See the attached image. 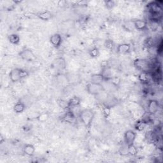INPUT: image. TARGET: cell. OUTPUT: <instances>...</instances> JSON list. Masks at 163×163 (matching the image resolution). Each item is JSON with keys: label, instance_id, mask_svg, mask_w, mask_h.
<instances>
[{"label": "cell", "instance_id": "27", "mask_svg": "<svg viewBox=\"0 0 163 163\" xmlns=\"http://www.w3.org/2000/svg\"><path fill=\"white\" fill-rule=\"evenodd\" d=\"M146 125L147 124L145 122H143L142 121H138V122L136 123L135 129H137V130H138V131H142L143 130H144Z\"/></svg>", "mask_w": 163, "mask_h": 163}, {"label": "cell", "instance_id": "26", "mask_svg": "<svg viewBox=\"0 0 163 163\" xmlns=\"http://www.w3.org/2000/svg\"><path fill=\"white\" fill-rule=\"evenodd\" d=\"M114 42L112 40L110 39H108L106 40L104 42V46L106 48L108 49V50H112L114 47Z\"/></svg>", "mask_w": 163, "mask_h": 163}, {"label": "cell", "instance_id": "11", "mask_svg": "<svg viewBox=\"0 0 163 163\" xmlns=\"http://www.w3.org/2000/svg\"><path fill=\"white\" fill-rule=\"evenodd\" d=\"M131 45L129 43H121L117 47V52L121 54H126L131 52Z\"/></svg>", "mask_w": 163, "mask_h": 163}, {"label": "cell", "instance_id": "12", "mask_svg": "<svg viewBox=\"0 0 163 163\" xmlns=\"http://www.w3.org/2000/svg\"><path fill=\"white\" fill-rule=\"evenodd\" d=\"M53 66L58 70H64L66 68V62L63 58H58L53 61Z\"/></svg>", "mask_w": 163, "mask_h": 163}, {"label": "cell", "instance_id": "20", "mask_svg": "<svg viewBox=\"0 0 163 163\" xmlns=\"http://www.w3.org/2000/svg\"><path fill=\"white\" fill-rule=\"evenodd\" d=\"M8 41L13 45H19L20 42V38L17 34H11L8 36Z\"/></svg>", "mask_w": 163, "mask_h": 163}, {"label": "cell", "instance_id": "32", "mask_svg": "<svg viewBox=\"0 0 163 163\" xmlns=\"http://www.w3.org/2000/svg\"><path fill=\"white\" fill-rule=\"evenodd\" d=\"M86 4H87V2L86 1H80L78 2V5H82V6H84V5H86Z\"/></svg>", "mask_w": 163, "mask_h": 163}, {"label": "cell", "instance_id": "14", "mask_svg": "<svg viewBox=\"0 0 163 163\" xmlns=\"http://www.w3.org/2000/svg\"><path fill=\"white\" fill-rule=\"evenodd\" d=\"M100 73L103 75L105 82L110 80L114 77L112 76V71L109 66L102 68L101 72Z\"/></svg>", "mask_w": 163, "mask_h": 163}, {"label": "cell", "instance_id": "7", "mask_svg": "<svg viewBox=\"0 0 163 163\" xmlns=\"http://www.w3.org/2000/svg\"><path fill=\"white\" fill-rule=\"evenodd\" d=\"M159 107H160V104L157 100L150 99L148 102V105H147L148 114H149L150 115L155 114L158 112Z\"/></svg>", "mask_w": 163, "mask_h": 163}, {"label": "cell", "instance_id": "25", "mask_svg": "<svg viewBox=\"0 0 163 163\" xmlns=\"http://www.w3.org/2000/svg\"><path fill=\"white\" fill-rule=\"evenodd\" d=\"M128 152L129 155L132 156H136L138 154V149L134 144L128 146Z\"/></svg>", "mask_w": 163, "mask_h": 163}, {"label": "cell", "instance_id": "17", "mask_svg": "<svg viewBox=\"0 0 163 163\" xmlns=\"http://www.w3.org/2000/svg\"><path fill=\"white\" fill-rule=\"evenodd\" d=\"M37 16L40 19L43 21H48L52 18V14L48 10H45L40 12L37 14Z\"/></svg>", "mask_w": 163, "mask_h": 163}, {"label": "cell", "instance_id": "23", "mask_svg": "<svg viewBox=\"0 0 163 163\" xmlns=\"http://www.w3.org/2000/svg\"><path fill=\"white\" fill-rule=\"evenodd\" d=\"M49 118V114L47 112H43L37 117V120L40 122H46Z\"/></svg>", "mask_w": 163, "mask_h": 163}, {"label": "cell", "instance_id": "9", "mask_svg": "<svg viewBox=\"0 0 163 163\" xmlns=\"http://www.w3.org/2000/svg\"><path fill=\"white\" fill-rule=\"evenodd\" d=\"M50 42L53 47L58 48L62 44L63 38L60 34L55 33L50 37Z\"/></svg>", "mask_w": 163, "mask_h": 163}, {"label": "cell", "instance_id": "15", "mask_svg": "<svg viewBox=\"0 0 163 163\" xmlns=\"http://www.w3.org/2000/svg\"><path fill=\"white\" fill-rule=\"evenodd\" d=\"M81 103V99L78 96H73L70 100H68V108L69 110L72 108H76L80 106Z\"/></svg>", "mask_w": 163, "mask_h": 163}, {"label": "cell", "instance_id": "13", "mask_svg": "<svg viewBox=\"0 0 163 163\" xmlns=\"http://www.w3.org/2000/svg\"><path fill=\"white\" fill-rule=\"evenodd\" d=\"M151 78V74L149 71H141L138 75V80L143 84H148Z\"/></svg>", "mask_w": 163, "mask_h": 163}, {"label": "cell", "instance_id": "18", "mask_svg": "<svg viewBox=\"0 0 163 163\" xmlns=\"http://www.w3.org/2000/svg\"><path fill=\"white\" fill-rule=\"evenodd\" d=\"M25 104L22 101L17 102L14 106V111L16 114L22 113L25 110Z\"/></svg>", "mask_w": 163, "mask_h": 163}, {"label": "cell", "instance_id": "31", "mask_svg": "<svg viewBox=\"0 0 163 163\" xmlns=\"http://www.w3.org/2000/svg\"><path fill=\"white\" fill-rule=\"evenodd\" d=\"M154 137V133L152 131H149L147 132L146 134V138L150 141V140H153Z\"/></svg>", "mask_w": 163, "mask_h": 163}, {"label": "cell", "instance_id": "19", "mask_svg": "<svg viewBox=\"0 0 163 163\" xmlns=\"http://www.w3.org/2000/svg\"><path fill=\"white\" fill-rule=\"evenodd\" d=\"M91 82H94V83L103 84V82H105V80H104L103 75L101 73H98V74L93 75L91 76Z\"/></svg>", "mask_w": 163, "mask_h": 163}, {"label": "cell", "instance_id": "1", "mask_svg": "<svg viewBox=\"0 0 163 163\" xmlns=\"http://www.w3.org/2000/svg\"><path fill=\"white\" fill-rule=\"evenodd\" d=\"M94 117L95 114L91 109H84L79 114V117L82 123L87 128L91 127Z\"/></svg>", "mask_w": 163, "mask_h": 163}, {"label": "cell", "instance_id": "4", "mask_svg": "<svg viewBox=\"0 0 163 163\" xmlns=\"http://www.w3.org/2000/svg\"><path fill=\"white\" fill-rule=\"evenodd\" d=\"M134 67L141 71H149L150 64L149 61L143 59H137L133 62Z\"/></svg>", "mask_w": 163, "mask_h": 163}, {"label": "cell", "instance_id": "24", "mask_svg": "<svg viewBox=\"0 0 163 163\" xmlns=\"http://www.w3.org/2000/svg\"><path fill=\"white\" fill-rule=\"evenodd\" d=\"M89 56L93 58H96L98 57H99V50L98 48L97 47H93V48H91L89 52Z\"/></svg>", "mask_w": 163, "mask_h": 163}, {"label": "cell", "instance_id": "29", "mask_svg": "<svg viewBox=\"0 0 163 163\" xmlns=\"http://www.w3.org/2000/svg\"><path fill=\"white\" fill-rule=\"evenodd\" d=\"M111 108L109 106H105L104 108H103V115L105 117H109V115H110V113H111Z\"/></svg>", "mask_w": 163, "mask_h": 163}, {"label": "cell", "instance_id": "3", "mask_svg": "<svg viewBox=\"0 0 163 163\" xmlns=\"http://www.w3.org/2000/svg\"><path fill=\"white\" fill-rule=\"evenodd\" d=\"M20 58L28 62H33L36 59V56L30 48L22 49L19 53Z\"/></svg>", "mask_w": 163, "mask_h": 163}, {"label": "cell", "instance_id": "2", "mask_svg": "<svg viewBox=\"0 0 163 163\" xmlns=\"http://www.w3.org/2000/svg\"><path fill=\"white\" fill-rule=\"evenodd\" d=\"M86 89L89 94L93 96H98L106 91L103 84L94 83L91 82L87 85Z\"/></svg>", "mask_w": 163, "mask_h": 163}, {"label": "cell", "instance_id": "16", "mask_svg": "<svg viewBox=\"0 0 163 163\" xmlns=\"http://www.w3.org/2000/svg\"><path fill=\"white\" fill-rule=\"evenodd\" d=\"M35 148L32 144H25L23 147L24 153L30 157H32L35 155Z\"/></svg>", "mask_w": 163, "mask_h": 163}, {"label": "cell", "instance_id": "6", "mask_svg": "<svg viewBox=\"0 0 163 163\" xmlns=\"http://www.w3.org/2000/svg\"><path fill=\"white\" fill-rule=\"evenodd\" d=\"M149 10L150 14L152 15V18H154L155 16L160 15L162 12V7L161 5L158 2H152L149 4Z\"/></svg>", "mask_w": 163, "mask_h": 163}, {"label": "cell", "instance_id": "21", "mask_svg": "<svg viewBox=\"0 0 163 163\" xmlns=\"http://www.w3.org/2000/svg\"><path fill=\"white\" fill-rule=\"evenodd\" d=\"M64 119L65 121L71 123L73 122V121L75 119V115L74 112L71 110H70L69 111H68L64 116Z\"/></svg>", "mask_w": 163, "mask_h": 163}, {"label": "cell", "instance_id": "8", "mask_svg": "<svg viewBox=\"0 0 163 163\" xmlns=\"http://www.w3.org/2000/svg\"><path fill=\"white\" fill-rule=\"evenodd\" d=\"M21 68H14L9 73V78L12 82H17L22 79L21 75Z\"/></svg>", "mask_w": 163, "mask_h": 163}, {"label": "cell", "instance_id": "22", "mask_svg": "<svg viewBox=\"0 0 163 163\" xmlns=\"http://www.w3.org/2000/svg\"><path fill=\"white\" fill-rule=\"evenodd\" d=\"M119 153L120 155L122 156H126L129 155V152H128V145L124 143L121 146L119 150Z\"/></svg>", "mask_w": 163, "mask_h": 163}, {"label": "cell", "instance_id": "10", "mask_svg": "<svg viewBox=\"0 0 163 163\" xmlns=\"http://www.w3.org/2000/svg\"><path fill=\"white\" fill-rule=\"evenodd\" d=\"M133 25L136 30L138 31H145L147 29L148 24L147 21L142 19H137L133 21Z\"/></svg>", "mask_w": 163, "mask_h": 163}, {"label": "cell", "instance_id": "5", "mask_svg": "<svg viewBox=\"0 0 163 163\" xmlns=\"http://www.w3.org/2000/svg\"><path fill=\"white\" fill-rule=\"evenodd\" d=\"M136 138H137V133L132 130H127L124 135V143L128 146L132 145L135 142Z\"/></svg>", "mask_w": 163, "mask_h": 163}, {"label": "cell", "instance_id": "30", "mask_svg": "<svg viewBox=\"0 0 163 163\" xmlns=\"http://www.w3.org/2000/svg\"><path fill=\"white\" fill-rule=\"evenodd\" d=\"M104 5L108 9H112L115 7V2L114 1H107L104 2Z\"/></svg>", "mask_w": 163, "mask_h": 163}, {"label": "cell", "instance_id": "28", "mask_svg": "<svg viewBox=\"0 0 163 163\" xmlns=\"http://www.w3.org/2000/svg\"><path fill=\"white\" fill-rule=\"evenodd\" d=\"M58 104L62 108H63V109H69L68 101L60 99L59 101H58Z\"/></svg>", "mask_w": 163, "mask_h": 163}]
</instances>
